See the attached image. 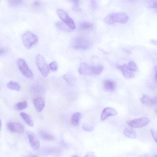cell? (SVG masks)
<instances>
[{"instance_id":"8","label":"cell","mask_w":157,"mask_h":157,"mask_svg":"<svg viewBox=\"0 0 157 157\" xmlns=\"http://www.w3.org/2000/svg\"><path fill=\"white\" fill-rule=\"evenodd\" d=\"M57 13L58 16L65 24L72 30L75 29L76 26L74 21L66 12L61 9H58L57 11Z\"/></svg>"},{"instance_id":"32","label":"cell","mask_w":157,"mask_h":157,"mask_svg":"<svg viewBox=\"0 0 157 157\" xmlns=\"http://www.w3.org/2000/svg\"><path fill=\"white\" fill-rule=\"evenodd\" d=\"M85 157H95V154L93 152H89L87 154H86V156H85Z\"/></svg>"},{"instance_id":"13","label":"cell","mask_w":157,"mask_h":157,"mask_svg":"<svg viewBox=\"0 0 157 157\" xmlns=\"http://www.w3.org/2000/svg\"><path fill=\"white\" fill-rule=\"evenodd\" d=\"M117 68L122 71L124 77L126 79H131L135 76L133 72L130 70L125 64L118 66Z\"/></svg>"},{"instance_id":"16","label":"cell","mask_w":157,"mask_h":157,"mask_svg":"<svg viewBox=\"0 0 157 157\" xmlns=\"http://www.w3.org/2000/svg\"><path fill=\"white\" fill-rule=\"evenodd\" d=\"M39 136L43 140L47 141H54L55 140L54 136L50 133L44 130L39 132Z\"/></svg>"},{"instance_id":"31","label":"cell","mask_w":157,"mask_h":157,"mask_svg":"<svg viewBox=\"0 0 157 157\" xmlns=\"http://www.w3.org/2000/svg\"><path fill=\"white\" fill-rule=\"evenodd\" d=\"M151 132L152 135L156 143H157V133L156 132L153 130L152 129L151 130Z\"/></svg>"},{"instance_id":"4","label":"cell","mask_w":157,"mask_h":157,"mask_svg":"<svg viewBox=\"0 0 157 157\" xmlns=\"http://www.w3.org/2000/svg\"><path fill=\"white\" fill-rule=\"evenodd\" d=\"M36 62L37 67L42 75L44 77H47L50 73L49 68L44 57L40 54L37 55Z\"/></svg>"},{"instance_id":"14","label":"cell","mask_w":157,"mask_h":157,"mask_svg":"<svg viewBox=\"0 0 157 157\" xmlns=\"http://www.w3.org/2000/svg\"><path fill=\"white\" fill-rule=\"evenodd\" d=\"M33 103L35 109L37 112H41L45 106L44 100L41 97L37 98L34 99Z\"/></svg>"},{"instance_id":"1","label":"cell","mask_w":157,"mask_h":157,"mask_svg":"<svg viewBox=\"0 0 157 157\" xmlns=\"http://www.w3.org/2000/svg\"><path fill=\"white\" fill-rule=\"evenodd\" d=\"M129 20L128 15L123 12L113 13L109 14L104 19L106 23L111 25L115 23L125 24Z\"/></svg>"},{"instance_id":"15","label":"cell","mask_w":157,"mask_h":157,"mask_svg":"<svg viewBox=\"0 0 157 157\" xmlns=\"http://www.w3.org/2000/svg\"><path fill=\"white\" fill-rule=\"evenodd\" d=\"M104 88L106 91L111 92L114 91L116 87L115 82L111 80H105L103 83Z\"/></svg>"},{"instance_id":"17","label":"cell","mask_w":157,"mask_h":157,"mask_svg":"<svg viewBox=\"0 0 157 157\" xmlns=\"http://www.w3.org/2000/svg\"><path fill=\"white\" fill-rule=\"evenodd\" d=\"M63 77L65 81L71 85L75 84L76 79L73 75L71 72H68L64 75Z\"/></svg>"},{"instance_id":"11","label":"cell","mask_w":157,"mask_h":157,"mask_svg":"<svg viewBox=\"0 0 157 157\" xmlns=\"http://www.w3.org/2000/svg\"><path fill=\"white\" fill-rule=\"evenodd\" d=\"M7 128L10 131L15 133H22L24 130V127L21 123L10 122L7 124Z\"/></svg>"},{"instance_id":"29","label":"cell","mask_w":157,"mask_h":157,"mask_svg":"<svg viewBox=\"0 0 157 157\" xmlns=\"http://www.w3.org/2000/svg\"><path fill=\"white\" fill-rule=\"evenodd\" d=\"M10 5L13 6H16L21 5L22 2V0H9Z\"/></svg>"},{"instance_id":"21","label":"cell","mask_w":157,"mask_h":157,"mask_svg":"<svg viewBox=\"0 0 157 157\" xmlns=\"http://www.w3.org/2000/svg\"><path fill=\"white\" fill-rule=\"evenodd\" d=\"M55 25L59 29L64 32H70L72 30V29L68 26L62 22L58 21L57 22Z\"/></svg>"},{"instance_id":"30","label":"cell","mask_w":157,"mask_h":157,"mask_svg":"<svg viewBox=\"0 0 157 157\" xmlns=\"http://www.w3.org/2000/svg\"><path fill=\"white\" fill-rule=\"evenodd\" d=\"M41 4V3L39 0H36L31 4V7L33 9H36L39 7Z\"/></svg>"},{"instance_id":"26","label":"cell","mask_w":157,"mask_h":157,"mask_svg":"<svg viewBox=\"0 0 157 157\" xmlns=\"http://www.w3.org/2000/svg\"><path fill=\"white\" fill-rule=\"evenodd\" d=\"M128 69L132 72H135L138 70V67L135 62H130L128 63L127 66Z\"/></svg>"},{"instance_id":"10","label":"cell","mask_w":157,"mask_h":157,"mask_svg":"<svg viewBox=\"0 0 157 157\" xmlns=\"http://www.w3.org/2000/svg\"><path fill=\"white\" fill-rule=\"evenodd\" d=\"M142 103L148 107H153L156 105L157 98L156 97H151L144 95L140 99Z\"/></svg>"},{"instance_id":"24","label":"cell","mask_w":157,"mask_h":157,"mask_svg":"<svg viewBox=\"0 0 157 157\" xmlns=\"http://www.w3.org/2000/svg\"><path fill=\"white\" fill-rule=\"evenodd\" d=\"M93 25L90 22H82L80 25V28L84 31H87L93 29Z\"/></svg>"},{"instance_id":"28","label":"cell","mask_w":157,"mask_h":157,"mask_svg":"<svg viewBox=\"0 0 157 157\" xmlns=\"http://www.w3.org/2000/svg\"><path fill=\"white\" fill-rule=\"evenodd\" d=\"M49 67L51 70L54 72L57 71L58 68V65L55 61L51 62L49 65Z\"/></svg>"},{"instance_id":"7","label":"cell","mask_w":157,"mask_h":157,"mask_svg":"<svg viewBox=\"0 0 157 157\" xmlns=\"http://www.w3.org/2000/svg\"><path fill=\"white\" fill-rule=\"evenodd\" d=\"M150 120L147 118H142L134 119L127 122V123L130 126L134 128H140L147 125Z\"/></svg>"},{"instance_id":"27","label":"cell","mask_w":157,"mask_h":157,"mask_svg":"<svg viewBox=\"0 0 157 157\" xmlns=\"http://www.w3.org/2000/svg\"><path fill=\"white\" fill-rule=\"evenodd\" d=\"M82 129L85 131L90 132L94 130V127L91 125L87 123H85L82 125Z\"/></svg>"},{"instance_id":"25","label":"cell","mask_w":157,"mask_h":157,"mask_svg":"<svg viewBox=\"0 0 157 157\" xmlns=\"http://www.w3.org/2000/svg\"><path fill=\"white\" fill-rule=\"evenodd\" d=\"M28 106L27 102L24 101L17 103L16 105V107L17 109L20 110H24L26 109Z\"/></svg>"},{"instance_id":"36","label":"cell","mask_w":157,"mask_h":157,"mask_svg":"<svg viewBox=\"0 0 157 157\" xmlns=\"http://www.w3.org/2000/svg\"><path fill=\"white\" fill-rule=\"evenodd\" d=\"M2 122L1 120V119H0V131H1V128H2Z\"/></svg>"},{"instance_id":"2","label":"cell","mask_w":157,"mask_h":157,"mask_svg":"<svg viewBox=\"0 0 157 157\" xmlns=\"http://www.w3.org/2000/svg\"><path fill=\"white\" fill-rule=\"evenodd\" d=\"M103 67L100 65H92L85 63H82L79 69L80 74L83 75L97 76L102 72Z\"/></svg>"},{"instance_id":"5","label":"cell","mask_w":157,"mask_h":157,"mask_svg":"<svg viewBox=\"0 0 157 157\" xmlns=\"http://www.w3.org/2000/svg\"><path fill=\"white\" fill-rule=\"evenodd\" d=\"M18 68L22 75L26 78L32 79L33 78V74L29 69L25 60L22 58H19L17 61Z\"/></svg>"},{"instance_id":"12","label":"cell","mask_w":157,"mask_h":157,"mask_svg":"<svg viewBox=\"0 0 157 157\" xmlns=\"http://www.w3.org/2000/svg\"><path fill=\"white\" fill-rule=\"evenodd\" d=\"M118 113V112L113 108L109 107L105 108L103 110L101 114V120H104L109 116L116 115Z\"/></svg>"},{"instance_id":"9","label":"cell","mask_w":157,"mask_h":157,"mask_svg":"<svg viewBox=\"0 0 157 157\" xmlns=\"http://www.w3.org/2000/svg\"><path fill=\"white\" fill-rule=\"evenodd\" d=\"M27 135L30 144L33 150L34 151L38 150L40 146L39 139L37 137L35 134L31 131H28L27 132Z\"/></svg>"},{"instance_id":"33","label":"cell","mask_w":157,"mask_h":157,"mask_svg":"<svg viewBox=\"0 0 157 157\" xmlns=\"http://www.w3.org/2000/svg\"><path fill=\"white\" fill-rule=\"evenodd\" d=\"M69 1L74 4L75 6H79V0H69Z\"/></svg>"},{"instance_id":"6","label":"cell","mask_w":157,"mask_h":157,"mask_svg":"<svg viewBox=\"0 0 157 157\" xmlns=\"http://www.w3.org/2000/svg\"><path fill=\"white\" fill-rule=\"evenodd\" d=\"M72 44L73 47L78 50H87L91 46V43L89 41L80 37L74 39Z\"/></svg>"},{"instance_id":"37","label":"cell","mask_w":157,"mask_h":157,"mask_svg":"<svg viewBox=\"0 0 157 157\" xmlns=\"http://www.w3.org/2000/svg\"><path fill=\"white\" fill-rule=\"evenodd\" d=\"M0 1H1V0H0Z\"/></svg>"},{"instance_id":"35","label":"cell","mask_w":157,"mask_h":157,"mask_svg":"<svg viewBox=\"0 0 157 157\" xmlns=\"http://www.w3.org/2000/svg\"><path fill=\"white\" fill-rule=\"evenodd\" d=\"M91 4L93 8H95L96 5L95 0H91Z\"/></svg>"},{"instance_id":"20","label":"cell","mask_w":157,"mask_h":157,"mask_svg":"<svg viewBox=\"0 0 157 157\" xmlns=\"http://www.w3.org/2000/svg\"><path fill=\"white\" fill-rule=\"evenodd\" d=\"M143 3L147 8L157 9V0H143Z\"/></svg>"},{"instance_id":"34","label":"cell","mask_w":157,"mask_h":157,"mask_svg":"<svg viewBox=\"0 0 157 157\" xmlns=\"http://www.w3.org/2000/svg\"><path fill=\"white\" fill-rule=\"evenodd\" d=\"M6 49L4 48H0V56L6 53Z\"/></svg>"},{"instance_id":"19","label":"cell","mask_w":157,"mask_h":157,"mask_svg":"<svg viewBox=\"0 0 157 157\" xmlns=\"http://www.w3.org/2000/svg\"><path fill=\"white\" fill-rule=\"evenodd\" d=\"M82 117V115L80 113L74 114L71 118V123L74 126H77L79 124L80 120Z\"/></svg>"},{"instance_id":"3","label":"cell","mask_w":157,"mask_h":157,"mask_svg":"<svg viewBox=\"0 0 157 157\" xmlns=\"http://www.w3.org/2000/svg\"><path fill=\"white\" fill-rule=\"evenodd\" d=\"M22 39L24 45L27 49L31 48L38 41L37 37L29 32H27L22 35Z\"/></svg>"},{"instance_id":"22","label":"cell","mask_w":157,"mask_h":157,"mask_svg":"<svg viewBox=\"0 0 157 157\" xmlns=\"http://www.w3.org/2000/svg\"><path fill=\"white\" fill-rule=\"evenodd\" d=\"M7 87L12 90L19 91L20 90V86L17 82L11 81L7 85Z\"/></svg>"},{"instance_id":"23","label":"cell","mask_w":157,"mask_h":157,"mask_svg":"<svg viewBox=\"0 0 157 157\" xmlns=\"http://www.w3.org/2000/svg\"><path fill=\"white\" fill-rule=\"evenodd\" d=\"M20 116L26 123L29 126H33L34 123L31 118L28 114L22 112L20 114Z\"/></svg>"},{"instance_id":"18","label":"cell","mask_w":157,"mask_h":157,"mask_svg":"<svg viewBox=\"0 0 157 157\" xmlns=\"http://www.w3.org/2000/svg\"><path fill=\"white\" fill-rule=\"evenodd\" d=\"M124 135L128 138L135 139L136 137V133L135 130L131 128H126L124 130Z\"/></svg>"}]
</instances>
